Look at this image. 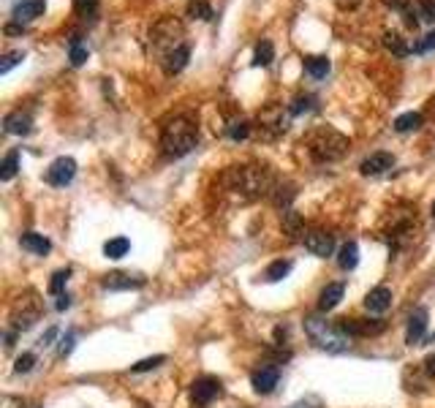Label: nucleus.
<instances>
[{
  "mask_svg": "<svg viewBox=\"0 0 435 408\" xmlns=\"http://www.w3.org/2000/svg\"><path fill=\"white\" fill-rule=\"evenodd\" d=\"M39 316H41V308L36 305V308H22V302L17 305V311H14V316H11V321H14V329H30L36 321H39Z\"/></svg>",
  "mask_w": 435,
  "mask_h": 408,
  "instance_id": "20",
  "label": "nucleus"
},
{
  "mask_svg": "<svg viewBox=\"0 0 435 408\" xmlns=\"http://www.w3.org/2000/svg\"><path fill=\"white\" fill-rule=\"evenodd\" d=\"M55 308H57V311H68V308H71V297H68V294H60L57 302H55Z\"/></svg>",
  "mask_w": 435,
  "mask_h": 408,
  "instance_id": "43",
  "label": "nucleus"
},
{
  "mask_svg": "<svg viewBox=\"0 0 435 408\" xmlns=\"http://www.w3.org/2000/svg\"><path fill=\"white\" fill-rule=\"evenodd\" d=\"M427 332V308H416L408 318V329H405V343L416 346Z\"/></svg>",
  "mask_w": 435,
  "mask_h": 408,
  "instance_id": "15",
  "label": "nucleus"
},
{
  "mask_svg": "<svg viewBox=\"0 0 435 408\" xmlns=\"http://www.w3.org/2000/svg\"><path fill=\"white\" fill-rule=\"evenodd\" d=\"M289 117H291V112H289V109L283 112V106H267L259 115L261 126L269 128L272 134H283V131L289 128Z\"/></svg>",
  "mask_w": 435,
  "mask_h": 408,
  "instance_id": "12",
  "label": "nucleus"
},
{
  "mask_svg": "<svg viewBox=\"0 0 435 408\" xmlns=\"http://www.w3.org/2000/svg\"><path fill=\"white\" fill-rule=\"evenodd\" d=\"M304 71L313 79H324L329 74V60L324 55H310V57H304Z\"/></svg>",
  "mask_w": 435,
  "mask_h": 408,
  "instance_id": "23",
  "label": "nucleus"
},
{
  "mask_svg": "<svg viewBox=\"0 0 435 408\" xmlns=\"http://www.w3.org/2000/svg\"><path fill=\"white\" fill-rule=\"evenodd\" d=\"M226 182L231 185V191H242L248 196H272L278 188L269 169L261 166H234L226 175Z\"/></svg>",
  "mask_w": 435,
  "mask_h": 408,
  "instance_id": "4",
  "label": "nucleus"
},
{
  "mask_svg": "<svg viewBox=\"0 0 435 408\" xmlns=\"http://www.w3.org/2000/svg\"><path fill=\"white\" fill-rule=\"evenodd\" d=\"M343 294H346V286H343V283H329V286L321 291V297H318V311H321V313L335 311V308L340 305Z\"/></svg>",
  "mask_w": 435,
  "mask_h": 408,
  "instance_id": "18",
  "label": "nucleus"
},
{
  "mask_svg": "<svg viewBox=\"0 0 435 408\" xmlns=\"http://www.w3.org/2000/svg\"><path fill=\"white\" fill-rule=\"evenodd\" d=\"M74 177H77V161L68 158V155L55 158L49 164V169L44 172V180L49 182V185H55V188H66Z\"/></svg>",
  "mask_w": 435,
  "mask_h": 408,
  "instance_id": "6",
  "label": "nucleus"
},
{
  "mask_svg": "<svg viewBox=\"0 0 435 408\" xmlns=\"http://www.w3.org/2000/svg\"><path fill=\"white\" fill-rule=\"evenodd\" d=\"M226 136L234 139V142L248 139V136H251V123H248V120H234V123L226 128Z\"/></svg>",
  "mask_w": 435,
  "mask_h": 408,
  "instance_id": "32",
  "label": "nucleus"
},
{
  "mask_svg": "<svg viewBox=\"0 0 435 408\" xmlns=\"http://www.w3.org/2000/svg\"><path fill=\"white\" fill-rule=\"evenodd\" d=\"M433 343H435V335H433Z\"/></svg>",
  "mask_w": 435,
  "mask_h": 408,
  "instance_id": "50",
  "label": "nucleus"
},
{
  "mask_svg": "<svg viewBox=\"0 0 435 408\" xmlns=\"http://www.w3.org/2000/svg\"><path fill=\"white\" fill-rule=\"evenodd\" d=\"M310 109H316V98L313 95H297L291 101V106H289L291 115H302V112H310Z\"/></svg>",
  "mask_w": 435,
  "mask_h": 408,
  "instance_id": "35",
  "label": "nucleus"
},
{
  "mask_svg": "<svg viewBox=\"0 0 435 408\" xmlns=\"http://www.w3.org/2000/svg\"><path fill=\"white\" fill-rule=\"evenodd\" d=\"M384 46H387L389 52H394L397 57H403V55H408V52H411V46L400 39V33H387V36H384Z\"/></svg>",
  "mask_w": 435,
  "mask_h": 408,
  "instance_id": "30",
  "label": "nucleus"
},
{
  "mask_svg": "<svg viewBox=\"0 0 435 408\" xmlns=\"http://www.w3.org/2000/svg\"><path fill=\"white\" fill-rule=\"evenodd\" d=\"M17 169H19V153L11 150V153L3 158V164H0V180L8 182L14 175H17Z\"/></svg>",
  "mask_w": 435,
  "mask_h": 408,
  "instance_id": "28",
  "label": "nucleus"
},
{
  "mask_svg": "<svg viewBox=\"0 0 435 408\" xmlns=\"http://www.w3.org/2000/svg\"><path fill=\"white\" fill-rule=\"evenodd\" d=\"M164 362H166V357H164V354H158V357H147V360H142V362L133 365V367H130V373H147V370L161 367Z\"/></svg>",
  "mask_w": 435,
  "mask_h": 408,
  "instance_id": "36",
  "label": "nucleus"
},
{
  "mask_svg": "<svg viewBox=\"0 0 435 408\" xmlns=\"http://www.w3.org/2000/svg\"><path fill=\"white\" fill-rule=\"evenodd\" d=\"M416 11L425 22H435V0H416Z\"/></svg>",
  "mask_w": 435,
  "mask_h": 408,
  "instance_id": "38",
  "label": "nucleus"
},
{
  "mask_svg": "<svg viewBox=\"0 0 435 408\" xmlns=\"http://www.w3.org/2000/svg\"><path fill=\"white\" fill-rule=\"evenodd\" d=\"M346 150L348 139L343 134H338L335 128H329V126H321L307 136V153L316 164H332V161L343 158Z\"/></svg>",
  "mask_w": 435,
  "mask_h": 408,
  "instance_id": "3",
  "label": "nucleus"
},
{
  "mask_svg": "<svg viewBox=\"0 0 435 408\" xmlns=\"http://www.w3.org/2000/svg\"><path fill=\"white\" fill-rule=\"evenodd\" d=\"M188 57H191V46H188V44L177 46L172 55L164 60V68H166V74H180V71L185 68Z\"/></svg>",
  "mask_w": 435,
  "mask_h": 408,
  "instance_id": "21",
  "label": "nucleus"
},
{
  "mask_svg": "<svg viewBox=\"0 0 435 408\" xmlns=\"http://www.w3.org/2000/svg\"><path fill=\"white\" fill-rule=\"evenodd\" d=\"M182 36V28H180V22L172 19V17H166V19H161L155 28H153V33H150V39H153V49H155V55L161 57V63L172 55L177 46V39Z\"/></svg>",
  "mask_w": 435,
  "mask_h": 408,
  "instance_id": "5",
  "label": "nucleus"
},
{
  "mask_svg": "<svg viewBox=\"0 0 435 408\" xmlns=\"http://www.w3.org/2000/svg\"><path fill=\"white\" fill-rule=\"evenodd\" d=\"M304 332L310 338V343L321 351H329V354H343L351 349V335L343 332L340 321H329V318L321 316H307L304 318Z\"/></svg>",
  "mask_w": 435,
  "mask_h": 408,
  "instance_id": "1",
  "label": "nucleus"
},
{
  "mask_svg": "<svg viewBox=\"0 0 435 408\" xmlns=\"http://www.w3.org/2000/svg\"><path fill=\"white\" fill-rule=\"evenodd\" d=\"M289 272H291V262L278 259V262H272V264L264 270V280H267V283H278V280H283Z\"/></svg>",
  "mask_w": 435,
  "mask_h": 408,
  "instance_id": "26",
  "label": "nucleus"
},
{
  "mask_svg": "<svg viewBox=\"0 0 435 408\" xmlns=\"http://www.w3.org/2000/svg\"><path fill=\"white\" fill-rule=\"evenodd\" d=\"M365 308H367L370 313H384V311H389L392 291L387 289V286H376V289H370L367 297H365Z\"/></svg>",
  "mask_w": 435,
  "mask_h": 408,
  "instance_id": "17",
  "label": "nucleus"
},
{
  "mask_svg": "<svg viewBox=\"0 0 435 408\" xmlns=\"http://www.w3.org/2000/svg\"><path fill=\"white\" fill-rule=\"evenodd\" d=\"M196 142H199V126L191 117H185V115L172 117L164 126V131H161V147L172 158H180V155L191 153L196 147Z\"/></svg>",
  "mask_w": 435,
  "mask_h": 408,
  "instance_id": "2",
  "label": "nucleus"
},
{
  "mask_svg": "<svg viewBox=\"0 0 435 408\" xmlns=\"http://www.w3.org/2000/svg\"><path fill=\"white\" fill-rule=\"evenodd\" d=\"M19 60H25L22 52H8V55H3V60H0V74H8Z\"/></svg>",
  "mask_w": 435,
  "mask_h": 408,
  "instance_id": "39",
  "label": "nucleus"
},
{
  "mask_svg": "<svg viewBox=\"0 0 435 408\" xmlns=\"http://www.w3.org/2000/svg\"><path fill=\"white\" fill-rule=\"evenodd\" d=\"M68 278H71V270L66 267V270H57L52 275V280H49V294H63V289H66V283H68Z\"/></svg>",
  "mask_w": 435,
  "mask_h": 408,
  "instance_id": "34",
  "label": "nucleus"
},
{
  "mask_svg": "<svg viewBox=\"0 0 435 408\" xmlns=\"http://www.w3.org/2000/svg\"><path fill=\"white\" fill-rule=\"evenodd\" d=\"M340 327L351 338H367V335L373 338L387 329V321L384 318H340Z\"/></svg>",
  "mask_w": 435,
  "mask_h": 408,
  "instance_id": "7",
  "label": "nucleus"
},
{
  "mask_svg": "<svg viewBox=\"0 0 435 408\" xmlns=\"http://www.w3.org/2000/svg\"><path fill=\"white\" fill-rule=\"evenodd\" d=\"M278 381H280V370L272 367V365L253 370V376H251V384H253V392H256V395H272L275 387H278Z\"/></svg>",
  "mask_w": 435,
  "mask_h": 408,
  "instance_id": "11",
  "label": "nucleus"
},
{
  "mask_svg": "<svg viewBox=\"0 0 435 408\" xmlns=\"http://www.w3.org/2000/svg\"><path fill=\"white\" fill-rule=\"evenodd\" d=\"M68 60H71V66H82L87 60V49L79 44V36H74L68 41Z\"/></svg>",
  "mask_w": 435,
  "mask_h": 408,
  "instance_id": "31",
  "label": "nucleus"
},
{
  "mask_svg": "<svg viewBox=\"0 0 435 408\" xmlns=\"http://www.w3.org/2000/svg\"><path fill=\"white\" fill-rule=\"evenodd\" d=\"M430 49H435V30L425 33L419 41H414V46H411V52H416V55H425V52H430Z\"/></svg>",
  "mask_w": 435,
  "mask_h": 408,
  "instance_id": "37",
  "label": "nucleus"
},
{
  "mask_svg": "<svg viewBox=\"0 0 435 408\" xmlns=\"http://www.w3.org/2000/svg\"><path fill=\"white\" fill-rule=\"evenodd\" d=\"M19 245L25 248V251H30V253H36V256H46L49 251H52V242L39 234V231H25L22 237H19Z\"/></svg>",
  "mask_w": 435,
  "mask_h": 408,
  "instance_id": "19",
  "label": "nucleus"
},
{
  "mask_svg": "<svg viewBox=\"0 0 435 408\" xmlns=\"http://www.w3.org/2000/svg\"><path fill=\"white\" fill-rule=\"evenodd\" d=\"M74 340H77V335H74V332H68V335L60 340V351H57V354H60V357H68V354H71V349H74Z\"/></svg>",
  "mask_w": 435,
  "mask_h": 408,
  "instance_id": "42",
  "label": "nucleus"
},
{
  "mask_svg": "<svg viewBox=\"0 0 435 408\" xmlns=\"http://www.w3.org/2000/svg\"><path fill=\"white\" fill-rule=\"evenodd\" d=\"M338 264H340V270H354V267L359 264V248H356V242H346V245L340 248Z\"/></svg>",
  "mask_w": 435,
  "mask_h": 408,
  "instance_id": "25",
  "label": "nucleus"
},
{
  "mask_svg": "<svg viewBox=\"0 0 435 408\" xmlns=\"http://www.w3.org/2000/svg\"><path fill=\"white\" fill-rule=\"evenodd\" d=\"M98 8V0H74V11L79 17H93Z\"/></svg>",
  "mask_w": 435,
  "mask_h": 408,
  "instance_id": "41",
  "label": "nucleus"
},
{
  "mask_svg": "<svg viewBox=\"0 0 435 408\" xmlns=\"http://www.w3.org/2000/svg\"><path fill=\"white\" fill-rule=\"evenodd\" d=\"M55 338H57V329L52 327V329H46V332H44V338L39 340V346H49V343H52Z\"/></svg>",
  "mask_w": 435,
  "mask_h": 408,
  "instance_id": "44",
  "label": "nucleus"
},
{
  "mask_svg": "<svg viewBox=\"0 0 435 408\" xmlns=\"http://www.w3.org/2000/svg\"><path fill=\"white\" fill-rule=\"evenodd\" d=\"M128 251H130V242L126 237L106 240V245H104V256H106V259H123Z\"/></svg>",
  "mask_w": 435,
  "mask_h": 408,
  "instance_id": "24",
  "label": "nucleus"
},
{
  "mask_svg": "<svg viewBox=\"0 0 435 408\" xmlns=\"http://www.w3.org/2000/svg\"><path fill=\"white\" fill-rule=\"evenodd\" d=\"M304 248L313 253V256H318V259H327V256H332V251H335V237L329 234V231H324V229H310V231H304Z\"/></svg>",
  "mask_w": 435,
  "mask_h": 408,
  "instance_id": "9",
  "label": "nucleus"
},
{
  "mask_svg": "<svg viewBox=\"0 0 435 408\" xmlns=\"http://www.w3.org/2000/svg\"><path fill=\"white\" fill-rule=\"evenodd\" d=\"M144 283H147V280H144V275H139V272H109V275H104V280H101V286L109 289V291L142 289Z\"/></svg>",
  "mask_w": 435,
  "mask_h": 408,
  "instance_id": "10",
  "label": "nucleus"
},
{
  "mask_svg": "<svg viewBox=\"0 0 435 408\" xmlns=\"http://www.w3.org/2000/svg\"><path fill=\"white\" fill-rule=\"evenodd\" d=\"M335 3H338V6L343 8V11H351V8H356V6L362 3V0H335Z\"/></svg>",
  "mask_w": 435,
  "mask_h": 408,
  "instance_id": "45",
  "label": "nucleus"
},
{
  "mask_svg": "<svg viewBox=\"0 0 435 408\" xmlns=\"http://www.w3.org/2000/svg\"><path fill=\"white\" fill-rule=\"evenodd\" d=\"M188 17L202 19V22H210V19H213V6H210L207 0H188Z\"/></svg>",
  "mask_w": 435,
  "mask_h": 408,
  "instance_id": "27",
  "label": "nucleus"
},
{
  "mask_svg": "<svg viewBox=\"0 0 435 408\" xmlns=\"http://www.w3.org/2000/svg\"><path fill=\"white\" fill-rule=\"evenodd\" d=\"M392 166H394V155L392 153H373V155H367L359 164V172L367 175V177H376V175H384Z\"/></svg>",
  "mask_w": 435,
  "mask_h": 408,
  "instance_id": "14",
  "label": "nucleus"
},
{
  "mask_svg": "<svg viewBox=\"0 0 435 408\" xmlns=\"http://www.w3.org/2000/svg\"><path fill=\"white\" fill-rule=\"evenodd\" d=\"M422 123H425V117L419 115V112H405V115H400V117H394V131L397 134H408V131H419L422 128Z\"/></svg>",
  "mask_w": 435,
  "mask_h": 408,
  "instance_id": "22",
  "label": "nucleus"
},
{
  "mask_svg": "<svg viewBox=\"0 0 435 408\" xmlns=\"http://www.w3.org/2000/svg\"><path fill=\"white\" fill-rule=\"evenodd\" d=\"M220 392H223V384L218 381L215 376H202V378H196L193 387H191V400H193L196 406H210Z\"/></svg>",
  "mask_w": 435,
  "mask_h": 408,
  "instance_id": "8",
  "label": "nucleus"
},
{
  "mask_svg": "<svg viewBox=\"0 0 435 408\" xmlns=\"http://www.w3.org/2000/svg\"><path fill=\"white\" fill-rule=\"evenodd\" d=\"M272 60H275V46H272V41L261 39L259 44H256V55H253V63H256V66H269Z\"/></svg>",
  "mask_w": 435,
  "mask_h": 408,
  "instance_id": "29",
  "label": "nucleus"
},
{
  "mask_svg": "<svg viewBox=\"0 0 435 408\" xmlns=\"http://www.w3.org/2000/svg\"><path fill=\"white\" fill-rule=\"evenodd\" d=\"M318 406V400L316 398H307V400H300V403H294L291 408H316Z\"/></svg>",
  "mask_w": 435,
  "mask_h": 408,
  "instance_id": "46",
  "label": "nucleus"
},
{
  "mask_svg": "<svg viewBox=\"0 0 435 408\" xmlns=\"http://www.w3.org/2000/svg\"><path fill=\"white\" fill-rule=\"evenodd\" d=\"M33 365H36V354H22V357H17V362H14V373H30L33 370Z\"/></svg>",
  "mask_w": 435,
  "mask_h": 408,
  "instance_id": "40",
  "label": "nucleus"
},
{
  "mask_svg": "<svg viewBox=\"0 0 435 408\" xmlns=\"http://www.w3.org/2000/svg\"><path fill=\"white\" fill-rule=\"evenodd\" d=\"M44 11H46V0H17L11 8V17L14 22H30V19H39Z\"/></svg>",
  "mask_w": 435,
  "mask_h": 408,
  "instance_id": "13",
  "label": "nucleus"
},
{
  "mask_svg": "<svg viewBox=\"0 0 435 408\" xmlns=\"http://www.w3.org/2000/svg\"><path fill=\"white\" fill-rule=\"evenodd\" d=\"M433 215H435V202H433Z\"/></svg>",
  "mask_w": 435,
  "mask_h": 408,
  "instance_id": "48",
  "label": "nucleus"
},
{
  "mask_svg": "<svg viewBox=\"0 0 435 408\" xmlns=\"http://www.w3.org/2000/svg\"><path fill=\"white\" fill-rule=\"evenodd\" d=\"M425 370H427V376H435V354H430L425 360Z\"/></svg>",
  "mask_w": 435,
  "mask_h": 408,
  "instance_id": "47",
  "label": "nucleus"
},
{
  "mask_svg": "<svg viewBox=\"0 0 435 408\" xmlns=\"http://www.w3.org/2000/svg\"><path fill=\"white\" fill-rule=\"evenodd\" d=\"M28 408H39V406H28Z\"/></svg>",
  "mask_w": 435,
  "mask_h": 408,
  "instance_id": "49",
  "label": "nucleus"
},
{
  "mask_svg": "<svg viewBox=\"0 0 435 408\" xmlns=\"http://www.w3.org/2000/svg\"><path fill=\"white\" fill-rule=\"evenodd\" d=\"M283 229H286L291 237L304 234V231H302V218H300L294 210H286V213H283Z\"/></svg>",
  "mask_w": 435,
  "mask_h": 408,
  "instance_id": "33",
  "label": "nucleus"
},
{
  "mask_svg": "<svg viewBox=\"0 0 435 408\" xmlns=\"http://www.w3.org/2000/svg\"><path fill=\"white\" fill-rule=\"evenodd\" d=\"M3 131L6 134H30L33 131V117L28 115V112H22V109H17V112H8L6 117H3Z\"/></svg>",
  "mask_w": 435,
  "mask_h": 408,
  "instance_id": "16",
  "label": "nucleus"
}]
</instances>
